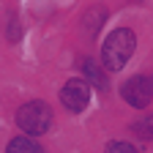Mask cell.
Returning <instances> with one entry per match:
<instances>
[{
  "label": "cell",
  "mask_w": 153,
  "mask_h": 153,
  "mask_svg": "<svg viewBox=\"0 0 153 153\" xmlns=\"http://www.w3.org/2000/svg\"><path fill=\"white\" fill-rule=\"evenodd\" d=\"M131 131L137 134L140 140H148V142H153V115H145V118H140L137 123L131 126Z\"/></svg>",
  "instance_id": "cell-6"
},
{
  "label": "cell",
  "mask_w": 153,
  "mask_h": 153,
  "mask_svg": "<svg viewBox=\"0 0 153 153\" xmlns=\"http://www.w3.org/2000/svg\"><path fill=\"white\" fill-rule=\"evenodd\" d=\"M107 153H137L128 142H109L107 145Z\"/></svg>",
  "instance_id": "cell-9"
},
{
  "label": "cell",
  "mask_w": 153,
  "mask_h": 153,
  "mask_svg": "<svg viewBox=\"0 0 153 153\" xmlns=\"http://www.w3.org/2000/svg\"><path fill=\"white\" fill-rule=\"evenodd\" d=\"M120 96H123V101L131 104L134 109H145L153 99V79H148V76H131V79L123 82L120 88Z\"/></svg>",
  "instance_id": "cell-3"
},
{
  "label": "cell",
  "mask_w": 153,
  "mask_h": 153,
  "mask_svg": "<svg viewBox=\"0 0 153 153\" xmlns=\"http://www.w3.org/2000/svg\"><path fill=\"white\" fill-rule=\"evenodd\" d=\"M134 47H137V36L128 27H118L107 36V41L101 47V63L107 71H120L126 66V60L131 57Z\"/></svg>",
  "instance_id": "cell-1"
},
{
  "label": "cell",
  "mask_w": 153,
  "mask_h": 153,
  "mask_svg": "<svg viewBox=\"0 0 153 153\" xmlns=\"http://www.w3.org/2000/svg\"><path fill=\"white\" fill-rule=\"evenodd\" d=\"M101 16H104V11H101V8H96V11H90V14H85V25L90 22V27H85V30H88V36H93L96 30H99Z\"/></svg>",
  "instance_id": "cell-8"
},
{
  "label": "cell",
  "mask_w": 153,
  "mask_h": 153,
  "mask_svg": "<svg viewBox=\"0 0 153 153\" xmlns=\"http://www.w3.org/2000/svg\"><path fill=\"white\" fill-rule=\"evenodd\" d=\"M6 153H44V148L36 142V137H27V134H19L14 137L6 148Z\"/></svg>",
  "instance_id": "cell-5"
},
{
  "label": "cell",
  "mask_w": 153,
  "mask_h": 153,
  "mask_svg": "<svg viewBox=\"0 0 153 153\" xmlns=\"http://www.w3.org/2000/svg\"><path fill=\"white\" fill-rule=\"evenodd\" d=\"M52 109L44 104V101H27L19 107L16 112V126L22 128L27 137H41L52 128Z\"/></svg>",
  "instance_id": "cell-2"
},
{
  "label": "cell",
  "mask_w": 153,
  "mask_h": 153,
  "mask_svg": "<svg viewBox=\"0 0 153 153\" xmlns=\"http://www.w3.org/2000/svg\"><path fill=\"white\" fill-rule=\"evenodd\" d=\"M60 101L68 112H82L90 104V85L85 79H68L60 90Z\"/></svg>",
  "instance_id": "cell-4"
},
{
  "label": "cell",
  "mask_w": 153,
  "mask_h": 153,
  "mask_svg": "<svg viewBox=\"0 0 153 153\" xmlns=\"http://www.w3.org/2000/svg\"><path fill=\"white\" fill-rule=\"evenodd\" d=\"M82 71H85V76H88V79H85L88 85L93 82L96 88H104V74L99 71V66H96L90 57H88V60H82Z\"/></svg>",
  "instance_id": "cell-7"
}]
</instances>
